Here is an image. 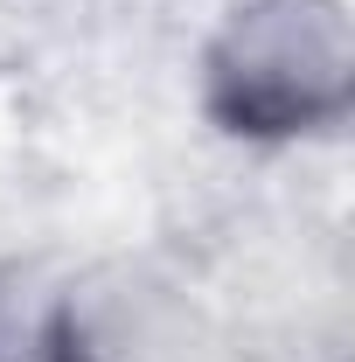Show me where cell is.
<instances>
[{
    "instance_id": "3",
    "label": "cell",
    "mask_w": 355,
    "mask_h": 362,
    "mask_svg": "<svg viewBox=\"0 0 355 362\" xmlns=\"http://www.w3.org/2000/svg\"><path fill=\"white\" fill-rule=\"evenodd\" d=\"M56 300L63 272L35 258L0 265V362H56Z\"/></svg>"
},
{
    "instance_id": "1",
    "label": "cell",
    "mask_w": 355,
    "mask_h": 362,
    "mask_svg": "<svg viewBox=\"0 0 355 362\" xmlns=\"http://www.w3.org/2000/svg\"><path fill=\"white\" fill-rule=\"evenodd\" d=\"M195 98L237 146L334 139L355 112L349 0H230L202 42Z\"/></svg>"
},
{
    "instance_id": "2",
    "label": "cell",
    "mask_w": 355,
    "mask_h": 362,
    "mask_svg": "<svg viewBox=\"0 0 355 362\" xmlns=\"http://www.w3.org/2000/svg\"><path fill=\"white\" fill-rule=\"evenodd\" d=\"M181 314L175 293L133 265L63 272L56 300V362H175Z\"/></svg>"
}]
</instances>
